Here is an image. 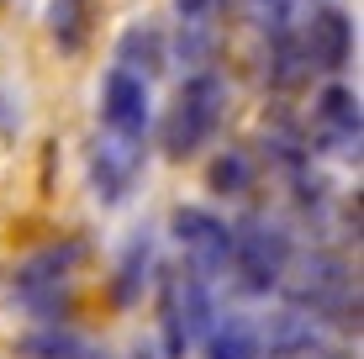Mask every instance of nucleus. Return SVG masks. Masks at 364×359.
Instances as JSON below:
<instances>
[{"mask_svg": "<svg viewBox=\"0 0 364 359\" xmlns=\"http://www.w3.org/2000/svg\"><path fill=\"white\" fill-rule=\"evenodd\" d=\"M211 6H217V0H174V11H180L185 21H206Z\"/></svg>", "mask_w": 364, "mask_h": 359, "instance_id": "19", "label": "nucleus"}, {"mask_svg": "<svg viewBox=\"0 0 364 359\" xmlns=\"http://www.w3.org/2000/svg\"><path fill=\"white\" fill-rule=\"evenodd\" d=\"M143 275H148V238H132L127 243V254H122V264H117V306H132L137 301V291H143Z\"/></svg>", "mask_w": 364, "mask_h": 359, "instance_id": "15", "label": "nucleus"}, {"mask_svg": "<svg viewBox=\"0 0 364 359\" xmlns=\"http://www.w3.org/2000/svg\"><path fill=\"white\" fill-rule=\"evenodd\" d=\"M296 6L301 0H248V16H254L259 27H269V32H285L291 16H296Z\"/></svg>", "mask_w": 364, "mask_h": 359, "instance_id": "18", "label": "nucleus"}, {"mask_svg": "<svg viewBox=\"0 0 364 359\" xmlns=\"http://www.w3.org/2000/svg\"><path fill=\"white\" fill-rule=\"evenodd\" d=\"M159 64H164V37H159V27H127V37H122V64L117 69H127L137 74V80H148V74H159Z\"/></svg>", "mask_w": 364, "mask_h": 359, "instance_id": "12", "label": "nucleus"}, {"mask_svg": "<svg viewBox=\"0 0 364 359\" xmlns=\"http://www.w3.org/2000/svg\"><path fill=\"white\" fill-rule=\"evenodd\" d=\"M348 48H354V27L338 6H317L306 21V37H301V58L317 69H343Z\"/></svg>", "mask_w": 364, "mask_h": 359, "instance_id": "8", "label": "nucleus"}, {"mask_svg": "<svg viewBox=\"0 0 364 359\" xmlns=\"http://www.w3.org/2000/svg\"><path fill=\"white\" fill-rule=\"evenodd\" d=\"M311 349V328L301 323V317H280V323H269L264 343H259V354L264 359H301Z\"/></svg>", "mask_w": 364, "mask_h": 359, "instance_id": "14", "label": "nucleus"}, {"mask_svg": "<svg viewBox=\"0 0 364 359\" xmlns=\"http://www.w3.org/2000/svg\"><path fill=\"white\" fill-rule=\"evenodd\" d=\"M48 32H53L58 53H80L85 32H90V0H48Z\"/></svg>", "mask_w": 364, "mask_h": 359, "instance_id": "11", "label": "nucleus"}, {"mask_svg": "<svg viewBox=\"0 0 364 359\" xmlns=\"http://www.w3.org/2000/svg\"><path fill=\"white\" fill-rule=\"evenodd\" d=\"M206 185H211L217 195H243L248 185H254V164H248L243 154H217V159H211Z\"/></svg>", "mask_w": 364, "mask_h": 359, "instance_id": "17", "label": "nucleus"}, {"mask_svg": "<svg viewBox=\"0 0 364 359\" xmlns=\"http://www.w3.org/2000/svg\"><path fill=\"white\" fill-rule=\"evenodd\" d=\"M301 301L317 306V312H343V306H348V275H343V264H333V259H311L306 280H301Z\"/></svg>", "mask_w": 364, "mask_h": 359, "instance_id": "9", "label": "nucleus"}, {"mask_svg": "<svg viewBox=\"0 0 364 359\" xmlns=\"http://www.w3.org/2000/svg\"><path fill=\"white\" fill-rule=\"evenodd\" d=\"M21 354L27 359H95V349L69 328H37L21 338Z\"/></svg>", "mask_w": 364, "mask_h": 359, "instance_id": "13", "label": "nucleus"}, {"mask_svg": "<svg viewBox=\"0 0 364 359\" xmlns=\"http://www.w3.org/2000/svg\"><path fill=\"white\" fill-rule=\"evenodd\" d=\"M317 122L333 143H359V101L348 85H328L317 101Z\"/></svg>", "mask_w": 364, "mask_h": 359, "instance_id": "10", "label": "nucleus"}, {"mask_svg": "<svg viewBox=\"0 0 364 359\" xmlns=\"http://www.w3.org/2000/svg\"><path fill=\"white\" fill-rule=\"evenodd\" d=\"M74 264H80V243H53V249L32 254L27 264L16 269V280H11V286H16V301L32 306V312H43V317H58V306L69 301Z\"/></svg>", "mask_w": 364, "mask_h": 359, "instance_id": "4", "label": "nucleus"}, {"mask_svg": "<svg viewBox=\"0 0 364 359\" xmlns=\"http://www.w3.org/2000/svg\"><path fill=\"white\" fill-rule=\"evenodd\" d=\"M222 106H228V85H222V74H196V80H185V90L174 95L169 122H164V154L169 159H191L196 148L217 132Z\"/></svg>", "mask_w": 364, "mask_h": 359, "instance_id": "1", "label": "nucleus"}, {"mask_svg": "<svg viewBox=\"0 0 364 359\" xmlns=\"http://www.w3.org/2000/svg\"><path fill=\"white\" fill-rule=\"evenodd\" d=\"M228 264L237 269V286L248 296H264L285 280V264H291V238H285L274 222H248V227L232 232V254Z\"/></svg>", "mask_w": 364, "mask_h": 359, "instance_id": "2", "label": "nucleus"}, {"mask_svg": "<svg viewBox=\"0 0 364 359\" xmlns=\"http://www.w3.org/2000/svg\"><path fill=\"white\" fill-rule=\"evenodd\" d=\"M159 323H164V349L169 354H185L211 328V296H206V280L196 269L164 280V291H159Z\"/></svg>", "mask_w": 364, "mask_h": 359, "instance_id": "3", "label": "nucleus"}, {"mask_svg": "<svg viewBox=\"0 0 364 359\" xmlns=\"http://www.w3.org/2000/svg\"><path fill=\"white\" fill-rule=\"evenodd\" d=\"M137 143H143V138H117V132H106V138L95 143L90 185H95L100 201H122V195L132 191L137 169H143V154H137Z\"/></svg>", "mask_w": 364, "mask_h": 359, "instance_id": "7", "label": "nucleus"}, {"mask_svg": "<svg viewBox=\"0 0 364 359\" xmlns=\"http://www.w3.org/2000/svg\"><path fill=\"white\" fill-rule=\"evenodd\" d=\"M174 238H180L185 259H191L196 275H211V269H228V254H232V232L222 217L200 212V206H180L174 212Z\"/></svg>", "mask_w": 364, "mask_h": 359, "instance_id": "5", "label": "nucleus"}, {"mask_svg": "<svg viewBox=\"0 0 364 359\" xmlns=\"http://www.w3.org/2000/svg\"><path fill=\"white\" fill-rule=\"evenodd\" d=\"M206 359H259V338L248 323H222L206 338Z\"/></svg>", "mask_w": 364, "mask_h": 359, "instance_id": "16", "label": "nucleus"}, {"mask_svg": "<svg viewBox=\"0 0 364 359\" xmlns=\"http://www.w3.org/2000/svg\"><path fill=\"white\" fill-rule=\"evenodd\" d=\"M100 117L117 138H143L148 127V80H137L127 69H111L100 85Z\"/></svg>", "mask_w": 364, "mask_h": 359, "instance_id": "6", "label": "nucleus"}]
</instances>
